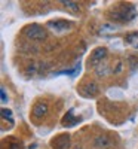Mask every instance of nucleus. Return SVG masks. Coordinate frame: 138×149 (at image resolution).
<instances>
[{
    "label": "nucleus",
    "mask_w": 138,
    "mask_h": 149,
    "mask_svg": "<svg viewBox=\"0 0 138 149\" xmlns=\"http://www.w3.org/2000/svg\"><path fill=\"white\" fill-rule=\"evenodd\" d=\"M95 72H97L98 78H106L107 74L110 73V67H108L107 63H103V64H99L98 67H95Z\"/></svg>",
    "instance_id": "6e6552de"
},
{
    "label": "nucleus",
    "mask_w": 138,
    "mask_h": 149,
    "mask_svg": "<svg viewBox=\"0 0 138 149\" xmlns=\"http://www.w3.org/2000/svg\"><path fill=\"white\" fill-rule=\"evenodd\" d=\"M115 21H120V22H126L129 19H132L135 17V9L131 5H120L119 8H116L111 12L110 15Z\"/></svg>",
    "instance_id": "f257e3e1"
},
{
    "label": "nucleus",
    "mask_w": 138,
    "mask_h": 149,
    "mask_svg": "<svg viewBox=\"0 0 138 149\" xmlns=\"http://www.w3.org/2000/svg\"><path fill=\"white\" fill-rule=\"evenodd\" d=\"M0 113H2V118H3V119H9L10 122L14 121V116H12V112H10L9 109H5V107H3Z\"/></svg>",
    "instance_id": "9b49d317"
},
{
    "label": "nucleus",
    "mask_w": 138,
    "mask_h": 149,
    "mask_svg": "<svg viewBox=\"0 0 138 149\" xmlns=\"http://www.w3.org/2000/svg\"><path fill=\"white\" fill-rule=\"evenodd\" d=\"M49 26H51L52 30H67L70 22H67V21H55V22H51Z\"/></svg>",
    "instance_id": "9d476101"
},
{
    "label": "nucleus",
    "mask_w": 138,
    "mask_h": 149,
    "mask_svg": "<svg viewBox=\"0 0 138 149\" xmlns=\"http://www.w3.org/2000/svg\"><path fill=\"white\" fill-rule=\"evenodd\" d=\"M106 57H107V48L98 46V48H95L92 51L89 60H88V63H89L91 67H98L99 64H103V61H104Z\"/></svg>",
    "instance_id": "7ed1b4c3"
},
{
    "label": "nucleus",
    "mask_w": 138,
    "mask_h": 149,
    "mask_svg": "<svg viewBox=\"0 0 138 149\" xmlns=\"http://www.w3.org/2000/svg\"><path fill=\"white\" fill-rule=\"evenodd\" d=\"M48 110H49L48 104L43 103V102H39V103H36L34 107H33V116L37 118V119H42L43 116L48 115Z\"/></svg>",
    "instance_id": "39448f33"
},
{
    "label": "nucleus",
    "mask_w": 138,
    "mask_h": 149,
    "mask_svg": "<svg viewBox=\"0 0 138 149\" xmlns=\"http://www.w3.org/2000/svg\"><path fill=\"white\" fill-rule=\"evenodd\" d=\"M54 148L55 149H68L70 148V136L68 134L59 136L58 139L54 140Z\"/></svg>",
    "instance_id": "0eeeda50"
},
{
    "label": "nucleus",
    "mask_w": 138,
    "mask_h": 149,
    "mask_svg": "<svg viewBox=\"0 0 138 149\" xmlns=\"http://www.w3.org/2000/svg\"><path fill=\"white\" fill-rule=\"evenodd\" d=\"M120 70H122V63L119 61V63H117V67H116V69H113V72H115V74H117Z\"/></svg>",
    "instance_id": "ddd939ff"
},
{
    "label": "nucleus",
    "mask_w": 138,
    "mask_h": 149,
    "mask_svg": "<svg viewBox=\"0 0 138 149\" xmlns=\"http://www.w3.org/2000/svg\"><path fill=\"white\" fill-rule=\"evenodd\" d=\"M74 149H82V148H79V146H76V148H74Z\"/></svg>",
    "instance_id": "4468645a"
},
{
    "label": "nucleus",
    "mask_w": 138,
    "mask_h": 149,
    "mask_svg": "<svg viewBox=\"0 0 138 149\" xmlns=\"http://www.w3.org/2000/svg\"><path fill=\"white\" fill-rule=\"evenodd\" d=\"M61 3H62V6L67 8V9L71 10V12H79V10H80L79 3H77V2H73V0H61Z\"/></svg>",
    "instance_id": "1a4fd4ad"
},
{
    "label": "nucleus",
    "mask_w": 138,
    "mask_h": 149,
    "mask_svg": "<svg viewBox=\"0 0 138 149\" xmlns=\"http://www.w3.org/2000/svg\"><path fill=\"white\" fill-rule=\"evenodd\" d=\"M94 145L98 149H110L113 146V142L107 134H98L95 137V140H94Z\"/></svg>",
    "instance_id": "20e7f679"
},
{
    "label": "nucleus",
    "mask_w": 138,
    "mask_h": 149,
    "mask_svg": "<svg viewBox=\"0 0 138 149\" xmlns=\"http://www.w3.org/2000/svg\"><path fill=\"white\" fill-rule=\"evenodd\" d=\"M0 93H2V103H6V102L9 100V98H8V95H6V91H5V88H2V91H0Z\"/></svg>",
    "instance_id": "f8f14e48"
},
{
    "label": "nucleus",
    "mask_w": 138,
    "mask_h": 149,
    "mask_svg": "<svg viewBox=\"0 0 138 149\" xmlns=\"http://www.w3.org/2000/svg\"><path fill=\"white\" fill-rule=\"evenodd\" d=\"M82 94L86 97H95L98 94V85L95 82H88L82 86Z\"/></svg>",
    "instance_id": "423d86ee"
},
{
    "label": "nucleus",
    "mask_w": 138,
    "mask_h": 149,
    "mask_svg": "<svg viewBox=\"0 0 138 149\" xmlns=\"http://www.w3.org/2000/svg\"><path fill=\"white\" fill-rule=\"evenodd\" d=\"M24 36L30 40H34V42H42L46 39V30L39 26V24H30L24 29Z\"/></svg>",
    "instance_id": "f03ea898"
}]
</instances>
